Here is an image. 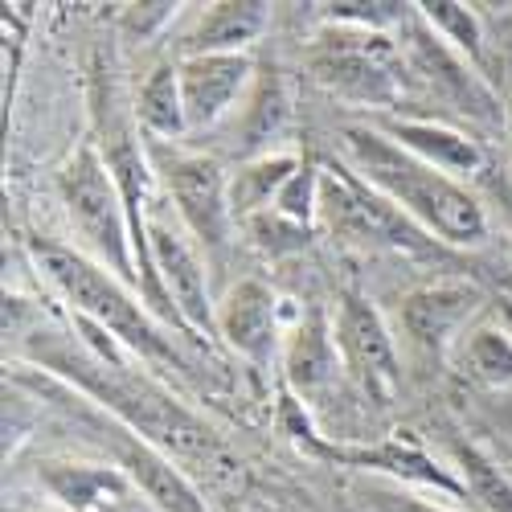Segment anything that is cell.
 <instances>
[{"label": "cell", "mask_w": 512, "mask_h": 512, "mask_svg": "<svg viewBox=\"0 0 512 512\" xmlns=\"http://www.w3.org/2000/svg\"><path fill=\"white\" fill-rule=\"evenodd\" d=\"M177 74L189 132H205V127H218L230 111H238L254 78V62L250 54H189L177 62Z\"/></svg>", "instance_id": "cell-12"}, {"label": "cell", "mask_w": 512, "mask_h": 512, "mask_svg": "<svg viewBox=\"0 0 512 512\" xmlns=\"http://www.w3.org/2000/svg\"><path fill=\"white\" fill-rule=\"evenodd\" d=\"M463 365L484 386H512V336L496 324L463 332Z\"/></svg>", "instance_id": "cell-21"}, {"label": "cell", "mask_w": 512, "mask_h": 512, "mask_svg": "<svg viewBox=\"0 0 512 512\" xmlns=\"http://www.w3.org/2000/svg\"><path fill=\"white\" fill-rule=\"evenodd\" d=\"M37 357L50 369H58L62 377H70L78 390L99 398L136 439L164 451L168 459H177L181 467L193 463V467H201V472H226V467H234L230 455H226V443L213 435L209 422H201L193 410H185L173 394H164L156 381L127 373L123 361L74 357L66 349H58V353L46 349Z\"/></svg>", "instance_id": "cell-2"}, {"label": "cell", "mask_w": 512, "mask_h": 512, "mask_svg": "<svg viewBox=\"0 0 512 512\" xmlns=\"http://www.w3.org/2000/svg\"><path fill=\"white\" fill-rule=\"evenodd\" d=\"M336 332L324 312H308L304 324L291 332L287 349H283V373L295 398H312L320 394L328 381L336 377Z\"/></svg>", "instance_id": "cell-17"}, {"label": "cell", "mask_w": 512, "mask_h": 512, "mask_svg": "<svg viewBox=\"0 0 512 512\" xmlns=\"http://www.w3.org/2000/svg\"><path fill=\"white\" fill-rule=\"evenodd\" d=\"M455 472L467 488V496L480 500L488 512H512V484L500 467L472 443H455Z\"/></svg>", "instance_id": "cell-22"}, {"label": "cell", "mask_w": 512, "mask_h": 512, "mask_svg": "<svg viewBox=\"0 0 512 512\" xmlns=\"http://www.w3.org/2000/svg\"><path fill=\"white\" fill-rule=\"evenodd\" d=\"M336 349L345 369L361 381V390L377 402L390 406L402 390V361H398V345L390 336V324L381 320V312L357 291H345L336 304Z\"/></svg>", "instance_id": "cell-10"}, {"label": "cell", "mask_w": 512, "mask_h": 512, "mask_svg": "<svg viewBox=\"0 0 512 512\" xmlns=\"http://www.w3.org/2000/svg\"><path fill=\"white\" fill-rule=\"evenodd\" d=\"M300 156H254L246 160L238 173L230 177V205H234V218L246 222L254 213H267L275 209L283 185L300 173Z\"/></svg>", "instance_id": "cell-20"}, {"label": "cell", "mask_w": 512, "mask_h": 512, "mask_svg": "<svg viewBox=\"0 0 512 512\" xmlns=\"http://www.w3.org/2000/svg\"><path fill=\"white\" fill-rule=\"evenodd\" d=\"M402 512H451V508H439V504H422V500H406Z\"/></svg>", "instance_id": "cell-27"}, {"label": "cell", "mask_w": 512, "mask_h": 512, "mask_svg": "<svg viewBox=\"0 0 512 512\" xmlns=\"http://www.w3.org/2000/svg\"><path fill=\"white\" fill-rule=\"evenodd\" d=\"M406 29V41H402V58H406V70L422 82L431 95H439L447 107H455L459 115L476 119L484 127H500L504 111H500V99L488 82L480 78V70L467 62L463 54H455L447 41L426 25L422 13H410L402 21Z\"/></svg>", "instance_id": "cell-8"}, {"label": "cell", "mask_w": 512, "mask_h": 512, "mask_svg": "<svg viewBox=\"0 0 512 512\" xmlns=\"http://www.w3.org/2000/svg\"><path fill=\"white\" fill-rule=\"evenodd\" d=\"M496 316H500V328L512 336V300H508V295H500V300H496Z\"/></svg>", "instance_id": "cell-26"}, {"label": "cell", "mask_w": 512, "mask_h": 512, "mask_svg": "<svg viewBox=\"0 0 512 512\" xmlns=\"http://www.w3.org/2000/svg\"><path fill=\"white\" fill-rule=\"evenodd\" d=\"M41 484L54 500H62L70 512H140L144 492L132 484L123 467L107 463H41Z\"/></svg>", "instance_id": "cell-13"}, {"label": "cell", "mask_w": 512, "mask_h": 512, "mask_svg": "<svg viewBox=\"0 0 512 512\" xmlns=\"http://www.w3.org/2000/svg\"><path fill=\"white\" fill-rule=\"evenodd\" d=\"M381 132H386L394 144H402L406 152H414L418 160L443 168V173L455 181L480 173V164H484V152L472 136H463L443 123H431V119H386Z\"/></svg>", "instance_id": "cell-16"}, {"label": "cell", "mask_w": 512, "mask_h": 512, "mask_svg": "<svg viewBox=\"0 0 512 512\" xmlns=\"http://www.w3.org/2000/svg\"><path fill=\"white\" fill-rule=\"evenodd\" d=\"M340 144L353 160V173L426 234H439L447 246H480L488 238V213L476 193L394 144L381 127H340Z\"/></svg>", "instance_id": "cell-1"}, {"label": "cell", "mask_w": 512, "mask_h": 512, "mask_svg": "<svg viewBox=\"0 0 512 512\" xmlns=\"http://www.w3.org/2000/svg\"><path fill=\"white\" fill-rule=\"evenodd\" d=\"M115 451H119V467L132 476V484L144 492V500L156 512H209L205 496L193 488V480L185 476V467L177 459H168L164 451L148 447L132 431L119 435Z\"/></svg>", "instance_id": "cell-15"}, {"label": "cell", "mask_w": 512, "mask_h": 512, "mask_svg": "<svg viewBox=\"0 0 512 512\" xmlns=\"http://www.w3.org/2000/svg\"><path fill=\"white\" fill-rule=\"evenodd\" d=\"M484 304V291L467 279H439L414 287L402 300V332L422 357H443Z\"/></svg>", "instance_id": "cell-11"}, {"label": "cell", "mask_w": 512, "mask_h": 512, "mask_svg": "<svg viewBox=\"0 0 512 512\" xmlns=\"http://www.w3.org/2000/svg\"><path fill=\"white\" fill-rule=\"evenodd\" d=\"M58 197L70 213V222L87 246V259L107 267L119 279L140 283L136 250H132V218L119 193V181L103 160L99 140H82L58 173Z\"/></svg>", "instance_id": "cell-4"}, {"label": "cell", "mask_w": 512, "mask_h": 512, "mask_svg": "<svg viewBox=\"0 0 512 512\" xmlns=\"http://www.w3.org/2000/svg\"><path fill=\"white\" fill-rule=\"evenodd\" d=\"M283 115H287V103H283V91L279 82H259V91L250 95V107L242 111V148H254L271 140L279 127H283Z\"/></svg>", "instance_id": "cell-25"}, {"label": "cell", "mask_w": 512, "mask_h": 512, "mask_svg": "<svg viewBox=\"0 0 512 512\" xmlns=\"http://www.w3.org/2000/svg\"><path fill=\"white\" fill-rule=\"evenodd\" d=\"M308 70L328 95L357 107H398L410 74L402 46H394L386 33L357 25H332L316 33Z\"/></svg>", "instance_id": "cell-5"}, {"label": "cell", "mask_w": 512, "mask_h": 512, "mask_svg": "<svg viewBox=\"0 0 512 512\" xmlns=\"http://www.w3.org/2000/svg\"><path fill=\"white\" fill-rule=\"evenodd\" d=\"M418 13L426 17V25H431L455 54H463L472 66H480L484 29H480V17L472 9L455 5V0H426V5H418Z\"/></svg>", "instance_id": "cell-23"}, {"label": "cell", "mask_w": 512, "mask_h": 512, "mask_svg": "<svg viewBox=\"0 0 512 512\" xmlns=\"http://www.w3.org/2000/svg\"><path fill=\"white\" fill-rule=\"evenodd\" d=\"M250 242L259 246L263 254H271V259H283V254H295L308 246V226L283 218L279 209H267V213H254V218L242 222Z\"/></svg>", "instance_id": "cell-24"}, {"label": "cell", "mask_w": 512, "mask_h": 512, "mask_svg": "<svg viewBox=\"0 0 512 512\" xmlns=\"http://www.w3.org/2000/svg\"><path fill=\"white\" fill-rule=\"evenodd\" d=\"M136 123L148 132V140H168L189 132L185 99H181V74L173 62H160L136 91Z\"/></svg>", "instance_id": "cell-19"}, {"label": "cell", "mask_w": 512, "mask_h": 512, "mask_svg": "<svg viewBox=\"0 0 512 512\" xmlns=\"http://www.w3.org/2000/svg\"><path fill=\"white\" fill-rule=\"evenodd\" d=\"M504 127H508V148H512V99H508V111H504Z\"/></svg>", "instance_id": "cell-28"}, {"label": "cell", "mask_w": 512, "mask_h": 512, "mask_svg": "<svg viewBox=\"0 0 512 512\" xmlns=\"http://www.w3.org/2000/svg\"><path fill=\"white\" fill-rule=\"evenodd\" d=\"M267 29V5L254 0H222L209 5L193 33L185 37V58L189 54H242L246 41H254Z\"/></svg>", "instance_id": "cell-18"}, {"label": "cell", "mask_w": 512, "mask_h": 512, "mask_svg": "<svg viewBox=\"0 0 512 512\" xmlns=\"http://www.w3.org/2000/svg\"><path fill=\"white\" fill-rule=\"evenodd\" d=\"M218 336L246 357L250 365H267L279 345V300L263 279H242L218 304Z\"/></svg>", "instance_id": "cell-14"}, {"label": "cell", "mask_w": 512, "mask_h": 512, "mask_svg": "<svg viewBox=\"0 0 512 512\" xmlns=\"http://www.w3.org/2000/svg\"><path fill=\"white\" fill-rule=\"evenodd\" d=\"M144 230H148V254H152V267L156 279L173 304L177 320L193 332H218V308L209 300V279H205V263L197 246L189 242L193 234L177 222H168L160 213V201L148 205L144 213Z\"/></svg>", "instance_id": "cell-9"}, {"label": "cell", "mask_w": 512, "mask_h": 512, "mask_svg": "<svg viewBox=\"0 0 512 512\" xmlns=\"http://www.w3.org/2000/svg\"><path fill=\"white\" fill-rule=\"evenodd\" d=\"M152 168L168 193V201L177 205L181 226L213 254H222L234 230V205H230V181L222 173V164L205 152H185L168 140H144Z\"/></svg>", "instance_id": "cell-6"}, {"label": "cell", "mask_w": 512, "mask_h": 512, "mask_svg": "<svg viewBox=\"0 0 512 512\" xmlns=\"http://www.w3.org/2000/svg\"><path fill=\"white\" fill-rule=\"evenodd\" d=\"M29 254H33L37 271L66 295V304L74 308L78 320L103 328L127 353H136L144 361L177 365V349L160 336V328L152 324L144 304L107 267L87 259L82 250H70V246H58V242H33Z\"/></svg>", "instance_id": "cell-3"}, {"label": "cell", "mask_w": 512, "mask_h": 512, "mask_svg": "<svg viewBox=\"0 0 512 512\" xmlns=\"http://www.w3.org/2000/svg\"><path fill=\"white\" fill-rule=\"evenodd\" d=\"M320 222L345 242L422 250V226H414L398 205L365 185L349 164H320Z\"/></svg>", "instance_id": "cell-7"}]
</instances>
